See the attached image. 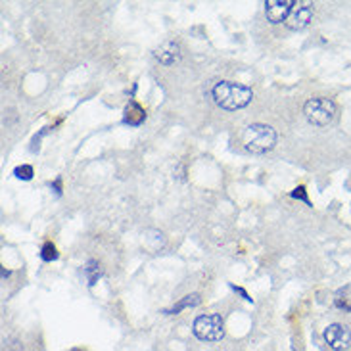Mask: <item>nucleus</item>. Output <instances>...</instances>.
Listing matches in <instances>:
<instances>
[{
    "instance_id": "obj_1",
    "label": "nucleus",
    "mask_w": 351,
    "mask_h": 351,
    "mask_svg": "<svg viewBox=\"0 0 351 351\" xmlns=\"http://www.w3.org/2000/svg\"><path fill=\"white\" fill-rule=\"evenodd\" d=\"M213 100L219 108L223 110H240V108H246L248 104L253 98V92L251 88L244 87L240 83H232V81H221L213 87Z\"/></svg>"
},
{
    "instance_id": "obj_2",
    "label": "nucleus",
    "mask_w": 351,
    "mask_h": 351,
    "mask_svg": "<svg viewBox=\"0 0 351 351\" xmlns=\"http://www.w3.org/2000/svg\"><path fill=\"white\" fill-rule=\"evenodd\" d=\"M242 142H244V148L251 154H265L275 148L276 133L273 127L253 123L246 127V131L242 133Z\"/></svg>"
},
{
    "instance_id": "obj_3",
    "label": "nucleus",
    "mask_w": 351,
    "mask_h": 351,
    "mask_svg": "<svg viewBox=\"0 0 351 351\" xmlns=\"http://www.w3.org/2000/svg\"><path fill=\"white\" fill-rule=\"evenodd\" d=\"M303 113L311 125L326 127L332 123L336 115V104L330 98H311L309 102H305Z\"/></svg>"
},
{
    "instance_id": "obj_4",
    "label": "nucleus",
    "mask_w": 351,
    "mask_h": 351,
    "mask_svg": "<svg viewBox=\"0 0 351 351\" xmlns=\"http://www.w3.org/2000/svg\"><path fill=\"white\" fill-rule=\"evenodd\" d=\"M192 332L201 342H219L225 336L223 319L219 315H201L194 321Z\"/></svg>"
},
{
    "instance_id": "obj_5",
    "label": "nucleus",
    "mask_w": 351,
    "mask_h": 351,
    "mask_svg": "<svg viewBox=\"0 0 351 351\" xmlns=\"http://www.w3.org/2000/svg\"><path fill=\"white\" fill-rule=\"evenodd\" d=\"M325 342L328 344V348L334 351L348 350L351 346V332L346 325L334 323L325 330Z\"/></svg>"
},
{
    "instance_id": "obj_6",
    "label": "nucleus",
    "mask_w": 351,
    "mask_h": 351,
    "mask_svg": "<svg viewBox=\"0 0 351 351\" xmlns=\"http://www.w3.org/2000/svg\"><path fill=\"white\" fill-rule=\"evenodd\" d=\"M294 6H296V2H292V0H269V2H265L267 19L271 23H282V21L286 23Z\"/></svg>"
},
{
    "instance_id": "obj_7",
    "label": "nucleus",
    "mask_w": 351,
    "mask_h": 351,
    "mask_svg": "<svg viewBox=\"0 0 351 351\" xmlns=\"http://www.w3.org/2000/svg\"><path fill=\"white\" fill-rule=\"evenodd\" d=\"M311 15H313L311 4H296L292 13L288 15V19H286V27L292 31H300V29L309 25Z\"/></svg>"
},
{
    "instance_id": "obj_8",
    "label": "nucleus",
    "mask_w": 351,
    "mask_h": 351,
    "mask_svg": "<svg viewBox=\"0 0 351 351\" xmlns=\"http://www.w3.org/2000/svg\"><path fill=\"white\" fill-rule=\"evenodd\" d=\"M178 56H180V52H178V44H175V42H163L162 46L156 50V58H158L163 65L175 63L176 60H178Z\"/></svg>"
},
{
    "instance_id": "obj_9",
    "label": "nucleus",
    "mask_w": 351,
    "mask_h": 351,
    "mask_svg": "<svg viewBox=\"0 0 351 351\" xmlns=\"http://www.w3.org/2000/svg\"><path fill=\"white\" fill-rule=\"evenodd\" d=\"M144 117H146L144 110L138 106L137 102H131V104L125 108V119H123V121H125L127 125L137 127V125H140V123L144 121Z\"/></svg>"
},
{
    "instance_id": "obj_10",
    "label": "nucleus",
    "mask_w": 351,
    "mask_h": 351,
    "mask_svg": "<svg viewBox=\"0 0 351 351\" xmlns=\"http://www.w3.org/2000/svg\"><path fill=\"white\" fill-rule=\"evenodd\" d=\"M200 296L198 294H192V296H186L184 300H180L176 303L175 307H171V309H167L165 313L167 315H175L178 311H182V309H186V307H196V305H200Z\"/></svg>"
},
{
    "instance_id": "obj_11",
    "label": "nucleus",
    "mask_w": 351,
    "mask_h": 351,
    "mask_svg": "<svg viewBox=\"0 0 351 351\" xmlns=\"http://www.w3.org/2000/svg\"><path fill=\"white\" fill-rule=\"evenodd\" d=\"M85 275H87L88 278V284L92 286V284H96L98 282V278H100L102 271H100V265H98V261H88L87 267H85Z\"/></svg>"
},
{
    "instance_id": "obj_12",
    "label": "nucleus",
    "mask_w": 351,
    "mask_h": 351,
    "mask_svg": "<svg viewBox=\"0 0 351 351\" xmlns=\"http://www.w3.org/2000/svg\"><path fill=\"white\" fill-rule=\"evenodd\" d=\"M40 257H42V261H56L58 259V250H56V246L52 244V242H46L44 246H42V250H40Z\"/></svg>"
},
{
    "instance_id": "obj_13",
    "label": "nucleus",
    "mask_w": 351,
    "mask_h": 351,
    "mask_svg": "<svg viewBox=\"0 0 351 351\" xmlns=\"http://www.w3.org/2000/svg\"><path fill=\"white\" fill-rule=\"evenodd\" d=\"M13 175L21 180H31L33 178V167L31 165H21V167H15Z\"/></svg>"
},
{
    "instance_id": "obj_14",
    "label": "nucleus",
    "mask_w": 351,
    "mask_h": 351,
    "mask_svg": "<svg viewBox=\"0 0 351 351\" xmlns=\"http://www.w3.org/2000/svg\"><path fill=\"white\" fill-rule=\"evenodd\" d=\"M292 198H296V200H301L305 205H311V201H309V198H307V192H305V188L303 186H298L296 190H292V194H290Z\"/></svg>"
},
{
    "instance_id": "obj_15",
    "label": "nucleus",
    "mask_w": 351,
    "mask_h": 351,
    "mask_svg": "<svg viewBox=\"0 0 351 351\" xmlns=\"http://www.w3.org/2000/svg\"><path fill=\"white\" fill-rule=\"evenodd\" d=\"M230 288L234 290V292H238L240 296H242V298H244V300H246V301H251V298H250V296H248V294H246V290L238 288V286H234V284H230Z\"/></svg>"
},
{
    "instance_id": "obj_16",
    "label": "nucleus",
    "mask_w": 351,
    "mask_h": 351,
    "mask_svg": "<svg viewBox=\"0 0 351 351\" xmlns=\"http://www.w3.org/2000/svg\"><path fill=\"white\" fill-rule=\"evenodd\" d=\"M60 184H62V182H60V178H58V180H56V182H54V188H56V192H58V194H62V186H60Z\"/></svg>"
},
{
    "instance_id": "obj_17",
    "label": "nucleus",
    "mask_w": 351,
    "mask_h": 351,
    "mask_svg": "<svg viewBox=\"0 0 351 351\" xmlns=\"http://www.w3.org/2000/svg\"><path fill=\"white\" fill-rule=\"evenodd\" d=\"M6 276H10V271H6V269H2V278H6Z\"/></svg>"
}]
</instances>
